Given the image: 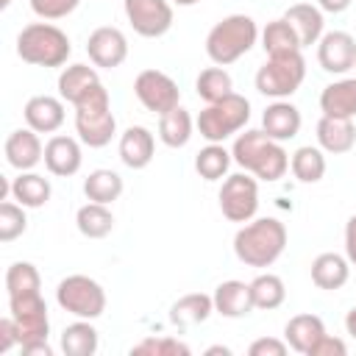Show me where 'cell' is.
Returning a JSON list of instances; mask_svg holds the SVG:
<instances>
[{"label": "cell", "mask_w": 356, "mask_h": 356, "mask_svg": "<svg viewBox=\"0 0 356 356\" xmlns=\"http://www.w3.org/2000/svg\"><path fill=\"white\" fill-rule=\"evenodd\" d=\"M286 248V228L275 217L248 220L234 236V253L248 267H270Z\"/></svg>", "instance_id": "cell-1"}, {"label": "cell", "mask_w": 356, "mask_h": 356, "mask_svg": "<svg viewBox=\"0 0 356 356\" xmlns=\"http://www.w3.org/2000/svg\"><path fill=\"white\" fill-rule=\"evenodd\" d=\"M234 161L245 170L253 172L261 181H278L289 170V156L281 147V142L270 139L264 131H245L234 139L231 147Z\"/></svg>", "instance_id": "cell-2"}, {"label": "cell", "mask_w": 356, "mask_h": 356, "mask_svg": "<svg viewBox=\"0 0 356 356\" xmlns=\"http://www.w3.org/2000/svg\"><path fill=\"white\" fill-rule=\"evenodd\" d=\"M259 39V28L256 19L248 14H231L225 19H220L209 36H206V53L214 64L228 67L236 58H242Z\"/></svg>", "instance_id": "cell-3"}, {"label": "cell", "mask_w": 356, "mask_h": 356, "mask_svg": "<svg viewBox=\"0 0 356 356\" xmlns=\"http://www.w3.org/2000/svg\"><path fill=\"white\" fill-rule=\"evenodd\" d=\"M70 53L72 47L67 33L50 22H31L17 36V56L36 67H61Z\"/></svg>", "instance_id": "cell-4"}, {"label": "cell", "mask_w": 356, "mask_h": 356, "mask_svg": "<svg viewBox=\"0 0 356 356\" xmlns=\"http://www.w3.org/2000/svg\"><path fill=\"white\" fill-rule=\"evenodd\" d=\"M75 131L83 145L89 147H106L117 131V120L108 106V92L103 83L92 86L89 95H83L75 103Z\"/></svg>", "instance_id": "cell-5"}, {"label": "cell", "mask_w": 356, "mask_h": 356, "mask_svg": "<svg viewBox=\"0 0 356 356\" xmlns=\"http://www.w3.org/2000/svg\"><path fill=\"white\" fill-rule=\"evenodd\" d=\"M250 120V103L248 97L231 92L217 103H206V108L197 114V131L209 142H222L234 134H239Z\"/></svg>", "instance_id": "cell-6"}, {"label": "cell", "mask_w": 356, "mask_h": 356, "mask_svg": "<svg viewBox=\"0 0 356 356\" xmlns=\"http://www.w3.org/2000/svg\"><path fill=\"white\" fill-rule=\"evenodd\" d=\"M303 78H306V61H303L300 50L284 53V56H270L256 72V89L264 97L284 100L292 92H298Z\"/></svg>", "instance_id": "cell-7"}, {"label": "cell", "mask_w": 356, "mask_h": 356, "mask_svg": "<svg viewBox=\"0 0 356 356\" xmlns=\"http://www.w3.org/2000/svg\"><path fill=\"white\" fill-rule=\"evenodd\" d=\"M56 300L64 312L81 317V320H97L106 312V292L103 286L89 275H67L56 286Z\"/></svg>", "instance_id": "cell-8"}, {"label": "cell", "mask_w": 356, "mask_h": 356, "mask_svg": "<svg viewBox=\"0 0 356 356\" xmlns=\"http://www.w3.org/2000/svg\"><path fill=\"white\" fill-rule=\"evenodd\" d=\"M259 209V184L248 172H234L220 186V211L231 222H248Z\"/></svg>", "instance_id": "cell-9"}, {"label": "cell", "mask_w": 356, "mask_h": 356, "mask_svg": "<svg viewBox=\"0 0 356 356\" xmlns=\"http://www.w3.org/2000/svg\"><path fill=\"white\" fill-rule=\"evenodd\" d=\"M134 95L147 111H153L159 117L172 111L175 106H181L178 83L161 70H142L136 75V81H134Z\"/></svg>", "instance_id": "cell-10"}, {"label": "cell", "mask_w": 356, "mask_h": 356, "mask_svg": "<svg viewBox=\"0 0 356 356\" xmlns=\"http://www.w3.org/2000/svg\"><path fill=\"white\" fill-rule=\"evenodd\" d=\"M8 314L14 317L19 328V348L28 342L47 339L50 334V320H47V306L42 300V292H28V295H11L8 298Z\"/></svg>", "instance_id": "cell-11"}, {"label": "cell", "mask_w": 356, "mask_h": 356, "mask_svg": "<svg viewBox=\"0 0 356 356\" xmlns=\"http://www.w3.org/2000/svg\"><path fill=\"white\" fill-rule=\"evenodd\" d=\"M131 28L145 39H159L172 28L170 0H122Z\"/></svg>", "instance_id": "cell-12"}, {"label": "cell", "mask_w": 356, "mask_h": 356, "mask_svg": "<svg viewBox=\"0 0 356 356\" xmlns=\"http://www.w3.org/2000/svg\"><path fill=\"white\" fill-rule=\"evenodd\" d=\"M86 53H89V61L95 67L114 70V67H120L128 58V39H125V33L120 28L103 25V28H95L89 33Z\"/></svg>", "instance_id": "cell-13"}, {"label": "cell", "mask_w": 356, "mask_h": 356, "mask_svg": "<svg viewBox=\"0 0 356 356\" xmlns=\"http://www.w3.org/2000/svg\"><path fill=\"white\" fill-rule=\"evenodd\" d=\"M317 61L325 72L342 75L356 67V39L348 31H328L317 42Z\"/></svg>", "instance_id": "cell-14"}, {"label": "cell", "mask_w": 356, "mask_h": 356, "mask_svg": "<svg viewBox=\"0 0 356 356\" xmlns=\"http://www.w3.org/2000/svg\"><path fill=\"white\" fill-rule=\"evenodd\" d=\"M3 150H6V161H8L14 170H19V172L33 170V167L44 159V147H42L39 134H36L33 128L11 131Z\"/></svg>", "instance_id": "cell-15"}, {"label": "cell", "mask_w": 356, "mask_h": 356, "mask_svg": "<svg viewBox=\"0 0 356 356\" xmlns=\"http://www.w3.org/2000/svg\"><path fill=\"white\" fill-rule=\"evenodd\" d=\"M81 161H83V156H81L78 139L61 136V134H56V136L47 139V145H44V167L53 175L70 178V175H75L81 170Z\"/></svg>", "instance_id": "cell-16"}, {"label": "cell", "mask_w": 356, "mask_h": 356, "mask_svg": "<svg viewBox=\"0 0 356 356\" xmlns=\"http://www.w3.org/2000/svg\"><path fill=\"white\" fill-rule=\"evenodd\" d=\"M25 122L36 134H56L64 122V100L53 95H36L25 103Z\"/></svg>", "instance_id": "cell-17"}, {"label": "cell", "mask_w": 356, "mask_h": 356, "mask_svg": "<svg viewBox=\"0 0 356 356\" xmlns=\"http://www.w3.org/2000/svg\"><path fill=\"white\" fill-rule=\"evenodd\" d=\"M156 153V139L145 125H131L120 136V159L131 170H145L153 161Z\"/></svg>", "instance_id": "cell-18"}, {"label": "cell", "mask_w": 356, "mask_h": 356, "mask_svg": "<svg viewBox=\"0 0 356 356\" xmlns=\"http://www.w3.org/2000/svg\"><path fill=\"white\" fill-rule=\"evenodd\" d=\"M211 298H214V312H220L222 317H231V320L245 317V314H250L256 309L253 306V295H250V284L236 281V278L222 281L214 289Z\"/></svg>", "instance_id": "cell-19"}, {"label": "cell", "mask_w": 356, "mask_h": 356, "mask_svg": "<svg viewBox=\"0 0 356 356\" xmlns=\"http://www.w3.org/2000/svg\"><path fill=\"white\" fill-rule=\"evenodd\" d=\"M261 131L275 142H286L300 131V111L286 100H275L261 114Z\"/></svg>", "instance_id": "cell-20"}, {"label": "cell", "mask_w": 356, "mask_h": 356, "mask_svg": "<svg viewBox=\"0 0 356 356\" xmlns=\"http://www.w3.org/2000/svg\"><path fill=\"white\" fill-rule=\"evenodd\" d=\"M317 142L325 153H348L356 145V125L345 117L323 114L317 122Z\"/></svg>", "instance_id": "cell-21"}, {"label": "cell", "mask_w": 356, "mask_h": 356, "mask_svg": "<svg viewBox=\"0 0 356 356\" xmlns=\"http://www.w3.org/2000/svg\"><path fill=\"white\" fill-rule=\"evenodd\" d=\"M284 19L295 28L298 39H300V47H309V44H317L320 36H323V8L320 6H312V3H295L286 8Z\"/></svg>", "instance_id": "cell-22"}, {"label": "cell", "mask_w": 356, "mask_h": 356, "mask_svg": "<svg viewBox=\"0 0 356 356\" xmlns=\"http://www.w3.org/2000/svg\"><path fill=\"white\" fill-rule=\"evenodd\" d=\"M320 108L328 117L353 120L356 117V78H342V81L328 83L320 95Z\"/></svg>", "instance_id": "cell-23"}, {"label": "cell", "mask_w": 356, "mask_h": 356, "mask_svg": "<svg viewBox=\"0 0 356 356\" xmlns=\"http://www.w3.org/2000/svg\"><path fill=\"white\" fill-rule=\"evenodd\" d=\"M97 83H100V78H97V70L95 67H89V64H70L58 75V97L75 106Z\"/></svg>", "instance_id": "cell-24"}, {"label": "cell", "mask_w": 356, "mask_h": 356, "mask_svg": "<svg viewBox=\"0 0 356 356\" xmlns=\"http://www.w3.org/2000/svg\"><path fill=\"white\" fill-rule=\"evenodd\" d=\"M323 334H325V325H323V320H320L317 314H295V317H289V323L284 325V339H286V345H289L292 350L303 353V356L312 350V345H314Z\"/></svg>", "instance_id": "cell-25"}, {"label": "cell", "mask_w": 356, "mask_h": 356, "mask_svg": "<svg viewBox=\"0 0 356 356\" xmlns=\"http://www.w3.org/2000/svg\"><path fill=\"white\" fill-rule=\"evenodd\" d=\"M8 192H11V197H14L19 206H25V209H42V206L50 200V181H47L44 175L28 170V172H19V175L11 181Z\"/></svg>", "instance_id": "cell-26"}, {"label": "cell", "mask_w": 356, "mask_h": 356, "mask_svg": "<svg viewBox=\"0 0 356 356\" xmlns=\"http://www.w3.org/2000/svg\"><path fill=\"white\" fill-rule=\"evenodd\" d=\"M348 275H350L348 259L339 253H320L312 261V281L320 289H339L348 284Z\"/></svg>", "instance_id": "cell-27"}, {"label": "cell", "mask_w": 356, "mask_h": 356, "mask_svg": "<svg viewBox=\"0 0 356 356\" xmlns=\"http://www.w3.org/2000/svg\"><path fill=\"white\" fill-rule=\"evenodd\" d=\"M214 312V298L203 295V292H189L184 298H178L170 309V323L186 328V325H197L203 320H209V314Z\"/></svg>", "instance_id": "cell-28"}, {"label": "cell", "mask_w": 356, "mask_h": 356, "mask_svg": "<svg viewBox=\"0 0 356 356\" xmlns=\"http://www.w3.org/2000/svg\"><path fill=\"white\" fill-rule=\"evenodd\" d=\"M75 225H78V231H81L86 239H103V236H108L111 228H114V214L108 211L106 203L89 200L86 206L78 209Z\"/></svg>", "instance_id": "cell-29"}, {"label": "cell", "mask_w": 356, "mask_h": 356, "mask_svg": "<svg viewBox=\"0 0 356 356\" xmlns=\"http://www.w3.org/2000/svg\"><path fill=\"white\" fill-rule=\"evenodd\" d=\"M61 350L67 356H92L97 350V331L89 320H75L61 331Z\"/></svg>", "instance_id": "cell-30"}, {"label": "cell", "mask_w": 356, "mask_h": 356, "mask_svg": "<svg viewBox=\"0 0 356 356\" xmlns=\"http://www.w3.org/2000/svg\"><path fill=\"white\" fill-rule=\"evenodd\" d=\"M261 47L267 56H284V53H298L300 50V39L295 33V28L281 17L267 22V28L261 31Z\"/></svg>", "instance_id": "cell-31"}, {"label": "cell", "mask_w": 356, "mask_h": 356, "mask_svg": "<svg viewBox=\"0 0 356 356\" xmlns=\"http://www.w3.org/2000/svg\"><path fill=\"white\" fill-rule=\"evenodd\" d=\"M189 136H192V117L186 108L175 106L172 111L159 117V139L167 147H184L189 142Z\"/></svg>", "instance_id": "cell-32"}, {"label": "cell", "mask_w": 356, "mask_h": 356, "mask_svg": "<svg viewBox=\"0 0 356 356\" xmlns=\"http://www.w3.org/2000/svg\"><path fill=\"white\" fill-rule=\"evenodd\" d=\"M289 167H292V175L300 181V184H317L323 175H325V156L320 147H312V145H303L292 153L289 159Z\"/></svg>", "instance_id": "cell-33"}, {"label": "cell", "mask_w": 356, "mask_h": 356, "mask_svg": "<svg viewBox=\"0 0 356 356\" xmlns=\"http://www.w3.org/2000/svg\"><path fill=\"white\" fill-rule=\"evenodd\" d=\"M83 195L95 203H114L122 195V178L114 170H92L83 181Z\"/></svg>", "instance_id": "cell-34"}, {"label": "cell", "mask_w": 356, "mask_h": 356, "mask_svg": "<svg viewBox=\"0 0 356 356\" xmlns=\"http://www.w3.org/2000/svg\"><path fill=\"white\" fill-rule=\"evenodd\" d=\"M231 161H234V156L222 147V142H209V145L195 156V170H197L200 178L217 181V178H222V175L228 172Z\"/></svg>", "instance_id": "cell-35"}, {"label": "cell", "mask_w": 356, "mask_h": 356, "mask_svg": "<svg viewBox=\"0 0 356 356\" xmlns=\"http://www.w3.org/2000/svg\"><path fill=\"white\" fill-rule=\"evenodd\" d=\"M195 89H197V97H200V100L217 103V100H222L225 95L234 92V81H231V75L225 72V67L217 64V67H206V70L197 75Z\"/></svg>", "instance_id": "cell-36"}, {"label": "cell", "mask_w": 356, "mask_h": 356, "mask_svg": "<svg viewBox=\"0 0 356 356\" xmlns=\"http://www.w3.org/2000/svg\"><path fill=\"white\" fill-rule=\"evenodd\" d=\"M250 295H253V306H256V309L270 312V309H278V306L284 303L286 286H284V281H281L278 275L261 273V275H256V278L250 281Z\"/></svg>", "instance_id": "cell-37"}, {"label": "cell", "mask_w": 356, "mask_h": 356, "mask_svg": "<svg viewBox=\"0 0 356 356\" xmlns=\"http://www.w3.org/2000/svg\"><path fill=\"white\" fill-rule=\"evenodd\" d=\"M42 286V278H39V270L31 264V261H14L6 273V289H8V298L11 295H28V292H39Z\"/></svg>", "instance_id": "cell-38"}, {"label": "cell", "mask_w": 356, "mask_h": 356, "mask_svg": "<svg viewBox=\"0 0 356 356\" xmlns=\"http://www.w3.org/2000/svg\"><path fill=\"white\" fill-rule=\"evenodd\" d=\"M25 206L19 203H11V200H3L0 203V242H14L17 236L25 234Z\"/></svg>", "instance_id": "cell-39"}, {"label": "cell", "mask_w": 356, "mask_h": 356, "mask_svg": "<svg viewBox=\"0 0 356 356\" xmlns=\"http://www.w3.org/2000/svg\"><path fill=\"white\" fill-rule=\"evenodd\" d=\"M131 353L136 356H189V345L172 339V337H147L139 345L131 348Z\"/></svg>", "instance_id": "cell-40"}, {"label": "cell", "mask_w": 356, "mask_h": 356, "mask_svg": "<svg viewBox=\"0 0 356 356\" xmlns=\"http://www.w3.org/2000/svg\"><path fill=\"white\" fill-rule=\"evenodd\" d=\"M81 0H31V11L39 19H61L78 8Z\"/></svg>", "instance_id": "cell-41"}, {"label": "cell", "mask_w": 356, "mask_h": 356, "mask_svg": "<svg viewBox=\"0 0 356 356\" xmlns=\"http://www.w3.org/2000/svg\"><path fill=\"white\" fill-rule=\"evenodd\" d=\"M345 353H348V345H345L342 339L323 334V337L312 345V350H309L306 356H345Z\"/></svg>", "instance_id": "cell-42"}, {"label": "cell", "mask_w": 356, "mask_h": 356, "mask_svg": "<svg viewBox=\"0 0 356 356\" xmlns=\"http://www.w3.org/2000/svg\"><path fill=\"white\" fill-rule=\"evenodd\" d=\"M286 348H289L286 339L281 342V339H273V337H261L248 348V353L250 356H286Z\"/></svg>", "instance_id": "cell-43"}, {"label": "cell", "mask_w": 356, "mask_h": 356, "mask_svg": "<svg viewBox=\"0 0 356 356\" xmlns=\"http://www.w3.org/2000/svg\"><path fill=\"white\" fill-rule=\"evenodd\" d=\"M22 339H19V328H17V323H14V317L8 314V317H3L0 320V353H8L14 345H19Z\"/></svg>", "instance_id": "cell-44"}, {"label": "cell", "mask_w": 356, "mask_h": 356, "mask_svg": "<svg viewBox=\"0 0 356 356\" xmlns=\"http://www.w3.org/2000/svg\"><path fill=\"white\" fill-rule=\"evenodd\" d=\"M345 253H348V261L356 264V214L345 225Z\"/></svg>", "instance_id": "cell-45"}, {"label": "cell", "mask_w": 356, "mask_h": 356, "mask_svg": "<svg viewBox=\"0 0 356 356\" xmlns=\"http://www.w3.org/2000/svg\"><path fill=\"white\" fill-rule=\"evenodd\" d=\"M22 353H28V356H53V348L47 345V339H39V342L22 345Z\"/></svg>", "instance_id": "cell-46"}, {"label": "cell", "mask_w": 356, "mask_h": 356, "mask_svg": "<svg viewBox=\"0 0 356 356\" xmlns=\"http://www.w3.org/2000/svg\"><path fill=\"white\" fill-rule=\"evenodd\" d=\"M317 6L323 11H328V14H342L350 6V0H317Z\"/></svg>", "instance_id": "cell-47"}, {"label": "cell", "mask_w": 356, "mask_h": 356, "mask_svg": "<svg viewBox=\"0 0 356 356\" xmlns=\"http://www.w3.org/2000/svg\"><path fill=\"white\" fill-rule=\"evenodd\" d=\"M345 328H348V334L356 339V306H353V309L345 314Z\"/></svg>", "instance_id": "cell-48"}, {"label": "cell", "mask_w": 356, "mask_h": 356, "mask_svg": "<svg viewBox=\"0 0 356 356\" xmlns=\"http://www.w3.org/2000/svg\"><path fill=\"white\" fill-rule=\"evenodd\" d=\"M217 353H222V356H231V348H225V345H211V348L206 350V356H217Z\"/></svg>", "instance_id": "cell-49"}, {"label": "cell", "mask_w": 356, "mask_h": 356, "mask_svg": "<svg viewBox=\"0 0 356 356\" xmlns=\"http://www.w3.org/2000/svg\"><path fill=\"white\" fill-rule=\"evenodd\" d=\"M170 3H175V6H195V3H200V0H170Z\"/></svg>", "instance_id": "cell-50"}, {"label": "cell", "mask_w": 356, "mask_h": 356, "mask_svg": "<svg viewBox=\"0 0 356 356\" xmlns=\"http://www.w3.org/2000/svg\"><path fill=\"white\" fill-rule=\"evenodd\" d=\"M8 3H11V0H0V8H6V6H8Z\"/></svg>", "instance_id": "cell-51"}]
</instances>
